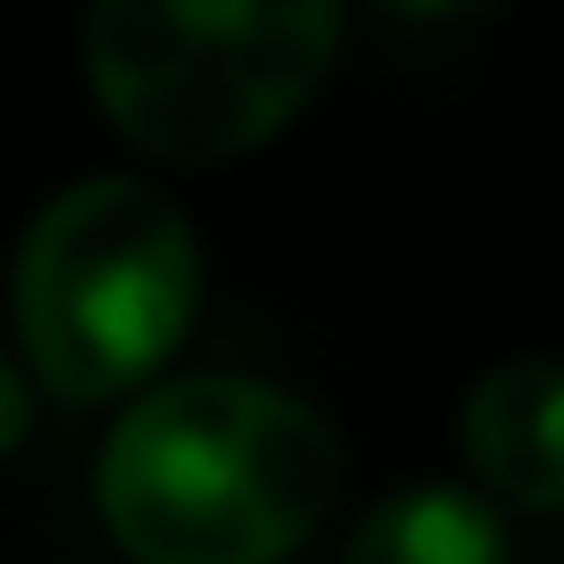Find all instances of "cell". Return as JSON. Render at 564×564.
<instances>
[{"label":"cell","mask_w":564,"mask_h":564,"mask_svg":"<svg viewBox=\"0 0 564 564\" xmlns=\"http://www.w3.org/2000/svg\"><path fill=\"white\" fill-rule=\"evenodd\" d=\"M25 432H34V382H25V373L0 357V465L25 448Z\"/></svg>","instance_id":"obj_6"},{"label":"cell","mask_w":564,"mask_h":564,"mask_svg":"<svg viewBox=\"0 0 564 564\" xmlns=\"http://www.w3.org/2000/svg\"><path fill=\"white\" fill-rule=\"evenodd\" d=\"M333 498L340 432L241 373L141 390L100 457V514L133 564H282Z\"/></svg>","instance_id":"obj_1"},{"label":"cell","mask_w":564,"mask_h":564,"mask_svg":"<svg viewBox=\"0 0 564 564\" xmlns=\"http://www.w3.org/2000/svg\"><path fill=\"white\" fill-rule=\"evenodd\" d=\"M199 307V241L175 199L133 175H84L25 225L9 316L58 399H124L175 357Z\"/></svg>","instance_id":"obj_3"},{"label":"cell","mask_w":564,"mask_h":564,"mask_svg":"<svg viewBox=\"0 0 564 564\" xmlns=\"http://www.w3.org/2000/svg\"><path fill=\"white\" fill-rule=\"evenodd\" d=\"M340 51L324 0H108L84 18L91 100L133 150L216 166L307 108Z\"/></svg>","instance_id":"obj_2"},{"label":"cell","mask_w":564,"mask_h":564,"mask_svg":"<svg viewBox=\"0 0 564 564\" xmlns=\"http://www.w3.org/2000/svg\"><path fill=\"white\" fill-rule=\"evenodd\" d=\"M340 564H507V523L490 498L457 481H415V490H390L349 531Z\"/></svg>","instance_id":"obj_5"},{"label":"cell","mask_w":564,"mask_h":564,"mask_svg":"<svg viewBox=\"0 0 564 564\" xmlns=\"http://www.w3.org/2000/svg\"><path fill=\"white\" fill-rule=\"evenodd\" d=\"M556 399H564V382H556L547 357H507V366H490L474 382V399H465V415H457V441H465V457H474L481 490L507 498L531 523H547V514L564 507Z\"/></svg>","instance_id":"obj_4"}]
</instances>
